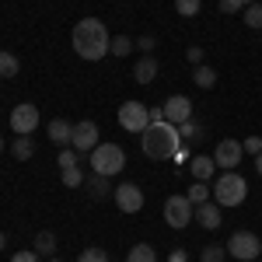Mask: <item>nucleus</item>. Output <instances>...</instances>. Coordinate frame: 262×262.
<instances>
[{"mask_svg": "<svg viewBox=\"0 0 262 262\" xmlns=\"http://www.w3.org/2000/svg\"><path fill=\"white\" fill-rule=\"evenodd\" d=\"M175 11H179L182 18H196L203 11V0H175Z\"/></svg>", "mask_w": 262, "mask_h": 262, "instance_id": "393cba45", "label": "nucleus"}, {"mask_svg": "<svg viewBox=\"0 0 262 262\" xmlns=\"http://www.w3.org/2000/svg\"><path fill=\"white\" fill-rule=\"evenodd\" d=\"M227 259V248L224 245H206L203 248V262H224Z\"/></svg>", "mask_w": 262, "mask_h": 262, "instance_id": "c85d7f7f", "label": "nucleus"}, {"mask_svg": "<svg viewBox=\"0 0 262 262\" xmlns=\"http://www.w3.org/2000/svg\"><path fill=\"white\" fill-rule=\"evenodd\" d=\"M98 126L91 119H84V122H74V140H70V147L77 150V154H84V150H95L98 147Z\"/></svg>", "mask_w": 262, "mask_h": 262, "instance_id": "f8f14e48", "label": "nucleus"}, {"mask_svg": "<svg viewBox=\"0 0 262 262\" xmlns=\"http://www.w3.org/2000/svg\"><path fill=\"white\" fill-rule=\"evenodd\" d=\"M11 154H14L18 161H28V158L35 154V143H32V137H18V140L11 143Z\"/></svg>", "mask_w": 262, "mask_h": 262, "instance_id": "5701e85b", "label": "nucleus"}, {"mask_svg": "<svg viewBox=\"0 0 262 262\" xmlns=\"http://www.w3.org/2000/svg\"><path fill=\"white\" fill-rule=\"evenodd\" d=\"M119 126L126 133H143L150 126V108L143 101H122L119 108Z\"/></svg>", "mask_w": 262, "mask_h": 262, "instance_id": "0eeeda50", "label": "nucleus"}, {"mask_svg": "<svg viewBox=\"0 0 262 262\" xmlns=\"http://www.w3.org/2000/svg\"><path fill=\"white\" fill-rule=\"evenodd\" d=\"M84 175H81V168H63V185L67 189H74V185H81Z\"/></svg>", "mask_w": 262, "mask_h": 262, "instance_id": "2f4dec72", "label": "nucleus"}, {"mask_svg": "<svg viewBox=\"0 0 262 262\" xmlns=\"http://www.w3.org/2000/svg\"><path fill=\"white\" fill-rule=\"evenodd\" d=\"M245 196H248V182L238 171H224L213 182V203H221V206H242Z\"/></svg>", "mask_w": 262, "mask_h": 262, "instance_id": "20e7f679", "label": "nucleus"}, {"mask_svg": "<svg viewBox=\"0 0 262 262\" xmlns=\"http://www.w3.org/2000/svg\"><path fill=\"white\" fill-rule=\"evenodd\" d=\"M77 262H108V252L101 248V245H91V248H84L81 252V259Z\"/></svg>", "mask_w": 262, "mask_h": 262, "instance_id": "cd10ccee", "label": "nucleus"}, {"mask_svg": "<svg viewBox=\"0 0 262 262\" xmlns=\"http://www.w3.org/2000/svg\"><path fill=\"white\" fill-rule=\"evenodd\" d=\"M108 28H105V21L98 18H81L74 25V32H70V46H74V53L88 63H98L108 56Z\"/></svg>", "mask_w": 262, "mask_h": 262, "instance_id": "f257e3e1", "label": "nucleus"}, {"mask_svg": "<svg viewBox=\"0 0 262 262\" xmlns=\"http://www.w3.org/2000/svg\"><path fill=\"white\" fill-rule=\"evenodd\" d=\"M56 161H60V171H63V168H77V164H81V158H77V150H74V147H70V150L63 147Z\"/></svg>", "mask_w": 262, "mask_h": 262, "instance_id": "c756f323", "label": "nucleus"}, {"mask_svg": "<svg viewBox=\"0 0 262 262\" xmlns=\"http://www.w3.org/2000/svg\"><path fill=\"white\" fill-rule=\"evenodd\" d=\"M242 154H245L242 140H221L217 150H213V161H217V168H224V171H238Z\"/></svg>", "mask_w": 262, "mask_h": 262, "instance_id": "9d476101", "label": "nucleus"}, {"mask_svg": "<svg viewBox=\"0 0 262 262\" xmlns=\"http://www.w3.org/2000/svg\"><path fill=\"white\" fill-rule=\"evenodd\" d=\"M0 154H4V137H0Z\"/></svg>", "mask_w": 262, "mask_h": 262, "instance_id": "ea45409f", "label": "nucleus"}, {"mask_svg": "<svg viewBox=\"0 0 262 262\" xmlns=\"http://www.w3.org/2000/svg\"><path fill=\"white\" fill-rule=\"evenodd\" d=\"M255 171H259V175H262V154H259V158H255Z\"/></svg>", "mask_w": 262, "mask_h": 262, "instance_id": "4c0bfd02", "label": "nucleus"}, {"mask_svg": "<svg viewBox=\"0 0 262 262\" xmlns=\"http://www.w3.org/2000/svg\"><path fill=\"white\" fill-rule=\"evenodd\" d=\"M179 147H182L179 126H171V122H164V119L150 122V126L140 133V150L150 158V161H171Z\"/></svg>", "mask_w": 262, "mask_h": 262, "instance_id": "f03ea898", "label": "nucleus"}, {"mask_svg": "<svg viewBox=\"0 0 262 262\" xmlns=\"http://www.w3.org/2000/svg\"><path fill=\"white\" fill-rule=\"evenodd\" d=\"M112 189H116V185H108V179H105V175H95V171H91V179H88V192H91L95 200L112 196Z\"/></svg>", "mask_w": 262, "mask_h": 262, "instance_id": "f3484780", "label": "nucleus"}, {"mask_svg": "<svg viewBox=\"0 0 262 262\" xmlns=\"http://www.w3.org/2000/svg\"><path fill=\"white\" fill-rule=\"evenodd\" d=\"M242 14H245V25H248V28H255V32L262 28V4H259V0H255V4H248Z\"/></svg>", "mask_w": 262, "mask_h": 262, "instance_id": "b1692460", "label": "nucleus"}, {"mask_svg": "<svg viewBox=\"0 0 262 262\" xmlns=\"http://www.w3.org/2000/svg\"><path fill=\"white\" fill-rule=\"evenodd\" d=\"M164 112V122H171V126H182V122L192 119V101L185 98V95H171V98L161 105Z\"/></svg>", "mask_w": 262, "mask_h": 262, "instance_id": "9b49d317", "label": "nucleus"}, {"mask_svg": "<svg viewBox=\"0 0 262 262\" xmlns=\"http://www.w3.org/2000/svg\"><path fill=\"white\" fill-rule=\"evenodd\" d=\"M179 133H182V140H200L206 129H203L196 119H189V122H182V126H179Z\"/></svg>", "mask_w": 262, "mask_h": 262, "instance_id": "bb28decb", "label": "nucleus"}, {"mask_svg": "<svg viewBox=\"0 0 262 262\" xmlns=\"http://www.w3.org/2000/svg\"><path fill=\"white\" fill-rule=\"evenodd\" d=\"M248 4H255V0H221V11L224 14H238V11H245Z\"/></svg>", "mask_w": 262, "mask_h": 262, "instance_id": "7c9ffc66", "label": "nucleus"}, {"mask_svg": "<svg viewBox=\"0 0 262 262\" xmlns=\"http://www.w3.org/2000/svg\"><path fill=\"white\" fill-rule=\"evenodd\" d=\"M112 200H116V206H119L122 213H140L143 210V189L137 182H119L112 189Z\"/></svg>", "mask_w": 262, "mask_h": 262, "instance_id": "1a4fd4ad", "label": "nucleus"}, {"mask_svg": "<svg viewBox=\"0 0 262 262\" xmlns=\"http://www.w3.org/2000/svg\"><path fill=\"white\" fill-rule=\"evenodd\" d=\"M126 262H158V255H154V245H147V242L133 245V248H129V255H126Z\"/></svg>", "mask_w": 262, "mask_h": 262, "instance_id": "aec40b11", "label": "nucleus"}, {"mask_svg": "<svg viewBox=\"0 0 262 262\" xmlns=\"http://www.w3.org/2000/svg\"><path fill=\"white\" fill-rule=\"evenodd\" d=\"M133 46H137V42L129 39V35H112L108 53H112V56H129V53H133Z\"/></svg>", "mask_w": 262, "mask_h": 262, "instance_id": "4be33fe9", "label": "nucleus"}, {"mask_svg": "<svg viewBox=\"0 0 262 262\" xmlns=\"http://www.w3.org/2000/svg\"><path fill=\"white\" fill-rule=\"evenodd\" d=\"M185 56H189V60L200 67V63H203V49H200V46H189V49H185Z\"/></svg>", "mask_w": 262, "mask_h": 262, "instance_id": "f704fd0d", "label": "nucleus"}, {"mask_svg": "<svg viewBox=\"0 0 262 262\" xmlns=\"http://www.w3.org/2000/svg\"><path fill=\"white\" fill-rule=\"evenodd\" d=\"M192 81H196V88L210 91V88L217 84V70H213V67H206V63H200V67H196V74H192Z\"/></svg>", "mask_w": 262, "mask_h": 262, "instance_id": "a211bd4d", "label": "nucleus"}, {"mask_svg": "<svg viewBox=\"0 0 262 262\" xmlns=\"http://www.w3.org/2000/svg\"><path fill=\"white\" fill-rule=\"evenodd\" d=\"M46 133H49V140L56 143V147H67V143L74 140V122H67V119H53L49 126H46Z\"/></svg>", "mask_w": 262, "mask_h": 262, "instance_id": "2eb2a0df", "label": "nucleus"}, {"mask_svg": "<svg viewBox=\"0 0 262 262\" xmlns=\"http://www.w3.org/2000/svg\"><path fill=\"white\" fill-rule=\"evenodd\" d=\"M168 262H189V252H185V248H175V252L168 255Z\"/></svg>", "mask_w": 262, "mask_h": 262, "instance_id": "e433bc0d", "label": "nucleus"}, {"mask_svg": "<svg viewBox=\"0 0 262 262\" xmlns=\"http://www.w3.org/2000/svg\"><path fill=\"white\" fill-rule=\"evenodd\" d=\"M133 77H137V84H154L158 81V60L154 56H140L137 67H133Z\"/></svg>", "mask_w": 262, "mask_h": 262, "instance_id": "dca6fc26", "label": "nucleus"}, {"mask_svg": "<svg viewBox=\"0 0 262 262\" xmlns=\"http://www.w3.org/2000/svg\"><path fill=\"white\" fill-rule=\"evenodd\" d=\"M21 70V60L14 53H7V49H0V77H14Z\"/></svg>", "mask_w": 262, "mask_h": 262, "instance_id": "412c9836", "label": "nucleus"}, {"mask_svg": "<svg viewBox=\"0 0 262 262\" xmlns=\"http://www.w3.org/2000/svg\"><path fill=\"white\" fill-rule=\"evenodd\" d=\"M189 171H192V179H196V182H213V171H217L213 154H196V158L189 161Z\"/></svg>", "mask_w": 262, "mask_h": 262, "instance_id": "4468645a", "label": "nucleus"}, {"mask_svg": "<svg viewBox=\"0 0 262 262\" xmlns=\"http://www.w3.org/2000/svg\"><path fill=\"white\" fill-rule=\"evenodd\" d=\"M35 252H39L42 259H53V252H56V234H53V231H39V238H35Z\"/></svg>", "mask_w": 262, "mask_h": 262, "instance_id": "6ab92c4d", "label": "nucleus"}, {"mask_svg": "<svg viewBox=\"0 0 262 262\" xmlns=\"http://www.w3.org/2000/svg\"><path fill=\"white\" fill-rule=\"evenodd\" d=\"M46 262H60V259H46Z\"/></svg>", "mask_w": 262, "mask_h": 262, "instance_id": "a19ab883", "label": "nucleus"}, {"mask_svg": "<svg viewBox=\"0 0 262 262\" xmlns=\"http://www.w3.org/2000/svg\"><path fill=\"white\" fill-rule=\"evenodd\" d=\"M11 129H14L18 137L35 133V129H39V105H32V101L14 105V108H11Z\"/></svg>", "mask_w": 262, "mask_h": 262, "instance_id": "6e6552de", "label": "nucleus"}, {"mask_svg": "<svg viewBox=\"0 0 262 262\" xmlns=\"http://www.w3.org/2000/svg\"><path fill=\"white\" fill-rule=\"evenodd\" d=\"M221 203H200L196 206V224H200L203 231H217L221 227Z\"/></svg>", "mask_w": 262, "mask_h": 262, "instance_id": "ddd939ff", "label": "nucleus"}, {"mask_svg": "<svg viewBox=\"0 0 262 262\" xmlns=\"http://www.w3.org/2000/svg\"><path fill=\"white\" fill-rule=\"evenodd\" d=\"M122 168H126V150H122L119 143H98L91 150V171L95 175L112 179V175H119Z\"/></svg>", "mask_w": 262, "mask_h": 262, "instance_id": "7ed1b4c3", "label": "nucleus"}, {"mask_svg": "<svg viewBox=\"0 0 262 262\" xmlns=\"http://www.w3.org/2000/svg\"><path fill=\"white\" fill-rule=\"evenodd\" d=\"M11 262H39V252L35 248H25V252H14Z\"/></svg>", "mask_w": 262, "mask_h": 262, "instance_id": "72a5a7b5", "label": "nucleus"}, {"mask_svg": "<svg viewBox=\"0 0 262 262\" xmlns=\"http://www.w3.org/2000/svg\"><path fill=\"white\" fill-rule=\"evenodd\" d=\"M242 147H245V154H255V158H259L262 154V137H248V140H242Z\"/></svg>", "mask_w": 262, "mask_h": 262, "instance_id": "473e14b6", "label": "nucleus"}, {"mask_svg": "<svg viewBox=\"0 0 262 262\" xmlns=\"http://www.w3.org/2000/svg\"><path fill=\"white\" fill-rule=\"evenodd\" d=\"M4 245H7V238H4V231H0V248H4Z\"/></svg>", "mask_w": 262, "mask_h": 262, "instance_id": "58836bf2", "label": "nucleus"}, {"mask_svg": "<svg viewBox=\"0 0 262 262\" xmlns=\"http://www.w3.org/2000/svg\"><path fill=\"white\" fill-rule=\"evenodd\" d=\"M137 46H140L143 53L150 56V49H154V35H143V39H137Z\"/></svg>", "mask_w": 262, "mask_h": 262, "instance_id": "c9c22d12", "label": "nucleus"}, {"mask_svg": "<svg viewBox=\"0 0 262 262\" xmlns=\"http://www.w3.org/2000/svg\"><path fill=\"white\" fill-rule=\"evenodd\" d=\"M206 185H210V182H196V185H192L185 196L196 203V206H200V203H210V192H213V189H206Z\"/></svg>", "mask_w": 262, "mask_h": 262, "instance_id": "a878e982", "label": "nucleus"}, {"mask_svg": "<svg viewBox=\"0 0 262 262\" xmlns=\"http://www.w3.org/2000/svg\"><path fill=\"white\" fill-rule=\"evenodd\" d=\"M192 221H196V203L189 200V196H168L164 200V224L168 227L182 231V227H189Z\"/></svg>", "mask_w": 262, "mask_h": 262, "instance_id": "39448f33", "label": "nucleus"}, {"mask_svg": "<svg viewBox=\"0 0 262 262\" xmlns=\"http://www.w3.org/2000/svg\"><path fill=\"white\" fill-rule=\"evenodd\" d=\"M224 248H227V255H234L238 262H255L262 255V242H259V234H252V231H234Z\"/></svg>", "mask_w": 262, "mask_h": 262, "instance_id": "423d86ee", "label": "nucleus"}]
</instances>
